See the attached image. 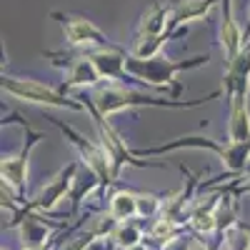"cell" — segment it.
Wrapping results in <instances>:
<instances>
[{
  "mask_svg": "<svg viewBox=\"0 0 250 250\" xmlns=\"http://www.w3.org/2000/svg\"><path fill=\"white\" fill-rule=\"evenodd\" d=\"M215 5V0H178L173 8V20L170 23H193V20H200L210 13V8Z\"/></svg>",
  "mask_w": 250,
  "mask_h": 250,
  "instance_id": "cell-7",
  "label": "cell"
},
{
  "mask_svg": "<svg viewBox=\"0 0 250 250\" xmlns=\"http://www.w3.org/2000/svg\"><path fill=\"white\" fill-rule=\"evenodd\" d=\"M200 62H208V58H198V62H168L163 58H148V60L130 58V60H125V70L140 80H148L150 85H168L175 78V73L185 68H195Z\"/></svg>",
  "mask_w": 250,
  "mask_h": 250,
  "instance_id": "cell-2",
  "label": "cell"
},
{
  "mask_svg": "<svg viewBox=\"0 0 250 250\" xmlns=\"http://www.w3.org/2000/svg\"><path fill=\"white\" fill-rule=\"evenodd\" d=\"M188 250H208L203 243H190V245H188Z\"/></svg>",
  "mask_w": 250,
  "mask_h": 250,
  "instance_id": "cell-17",
  "label": "cell"
},
{
  "mask_svg": "<svg viewBox=\"0 0 250 250\" xmlns=\"http://www.w3.org/2000/svg\"><path fill=\"white\" fill-rule=\"evenodd\" d=\"M33 143L28 145V150L23 155H18V158H3V183L15 185V188H20V185L25 183V178H28V153L33 148Z\"/></svg>",
  "mask_w": 250,
  "mask_h": 250,
  "instance_id": "cell-9",
  "label": "cell"
},
{
  "mask_svg": "<svg viewBox=\"0 0 250 250\" xmlns=\"http://www.w3.org/2000/svg\"><path fill=\"white\" fill-rule=\"evenodd\" d=\"M158 198H153V195H138V213L140 215H153L155 210H158Z\"/></svg>",
  "mask_w": 250,
  "mask_h": 250,
  "instance_id": "cell-15",
  "label": "cell"
},
{
  "mask_svg": "<svg viewBox=\"0 0 250 250\" xmlns=\"http://www.w3.org/2000/svg\"><path fill=\"white\" fill-rule=\"evenodd\" d=\"M115 240H118L120 245H125V248H133V245L140 240V230H138V228H133L130 223H125L120 230L115 233Z\"/></svg>",
  "mask_w": 250,
  "mask_h": 250,
  "instance_id": "cell-13",
  "label": "cell"
},
{
  "mask_svg": "<svg viewBox=\"0 0 250 250\" xmlns=\"http://www.w3.org/2000/svg\"><path fill=\"white\" fill-rule=\"evenodd\" d=\"M58 18H62V15H58ZM62 28H65V35L73 45H85L88 50H115L108 35H103L85 18H62Z\"/></svg>",
  "mask_w": 250,
  "mask_h": 250,
  "instance_id": "cell-4",
  "label": "cell"
},
{
  "mask_svg": "<svg viewBox=\"0 0 250 250\" xmlns=\"http://www.w3.org/2000/svg\"><path fill=\"white\" fill-rule=\"evenodd\" d=\"M133 215H138V195H130V193L113 195V218L130 220Z\"/></svg>",
  "mask_w": 250,
  "mask_h": 250,
  "instance_id": "cell-11",
  "label": "cell"
},
{
  "mask_svg": "<svg viewBox=\"0 0 250 250\" xmlns=\"http://www.w3.org/2000/svg\"><path fill=\"white\" fill-rule=\"evenodd\" d=\"M3 90L18 100H28V103H40V105H55V108H70L80 110L78 103L68 100L65 95L55 93L48 85H40L35 80H23V78H3Z\"/></svg>",
  "mask_w": 250,
  "mask_h": 250,
  "instance_id": "cell-1",
  "label": "cell"
},
{
  "mask_svg": "<svg viewBox=\"0 0 250 250\" xmlns=\"http://www.w3.org/2000/svg\"><path fill=\"white\" fill-rule=\"evenodd\" d=\"M220 43L228 58V65L243 53L240 50V30L238 23L233 20V3L230 0H223V23H220Z\"/></svg>",
  "mask_w": 250,
  "mask_h": 250,
  "instance_id": "cell-5",
  "label": "cell"
},
{
  "mask_svg": "<svg viewBox=\"0 0 250 250\" xmlns=\"http://www.w3.org/2000/svg\"><path fill=\"white\" fill-rule=\"evenodd\" d=\"M98 80H100V73H98V68L93 65V60L88 55L73 60V68H70V75H68V85H95Z\"/></svg>",
  "mask_w": 250,
  "mask_h": 250,
  "instance_id": "cell-10",
  "label": "cell"
},
{
  "mask_svg": "<svg viewBox=\"0 0 250 250\" xmlns=\"http://www.w3.org/2000/svg\"><path fill=\"white\" fill-rule=\"evenodd\" d=\"M88 58L98 68L100 78H108V80L125 78V58L118 50H88Z\"/></svg>",
  "mask_w": 250,
  "mask_h": 250,
  "instance_id": "cell-6",
  "label": "cell"
},
{
  "mask_svg": "<svg viewBox=\"0 0 250 250\" xmlns=\"http://www.w3.org/2000/svg\"><path fill=\"white\" fill-rule=\"evenodd\" d=\"M73 173H75V165H70L68 170H62L58 178H53V180H50V185H48V188H43V193L38 195V208H53L62 195H65Z\"/></svg>",
  "mask_w": 250,
  "mask_h": 250,
  "instance_id": "cell-8",
  "label": "cell"
},
{
  "mask_svg": "<svg viewBox=\"0 0 250 250\" xmlns=\"http://www.w3.org/2000/svg\"><path fill=\"white\" fill-rule=\"evenodd\" d=\"M173 230H175V223H173L170 218H163V220H158V225L153 228V235L160 238V240H168V238L173 235Z\"/></svg>",
  "mask_w": 250,
  "mask_h": 250,
  "instance_id": "cell-16",
  "label": "cell"
},
{
  "mask_svg": "<svg viewBox=\"0 0 250 250\" xmlns=\"http://www.w3.org/2000/svg\"><path fill=\"white\" fill-rule=\"evenodd\" d=\"M225 238H228V248H230V250H250L248 248L250 245V238L240 230V228H228Z\"/></svg>",
  "mask_w": 250,
  "mask_h": 250,
  "instance_id": "cell-12",
  "label": "cell"
},
{
  "mask_svg": "<svg viewBox=\"0 0 250 250\" xmlns=\"http://www.w3.org/2000/svg\"><path fill=\"white\" fill-rule=\"evenodd\" d=\"M95 105L100 115H110L118 113L123 108H133V105H155V108H183L185 103H170V100H158V98H148V95H138L130 90H115V88H100L95 90Z\"/></svg>",
  "mask_w": 250,
  "mask_h": 250,
  "instance_id": "cell-3",
  "label": "cell"
},
{
  "mask_svg": "<svg viewBox=\"0 0 250 250\" xmlns=\"http://www.w3.org/2000/svg\"><path fill=\"white\" fill-rule=\"evenodd\" d=\"M193 225L198 228L200 233H210L215 228V215L210 210H205V208H200V210L193 215Z\"/></svg>",
  "mask_w": 250,
  "mask_h": 250,
  "instance_id": "cell-14",
  "label": "cell"
}]
</instances>
